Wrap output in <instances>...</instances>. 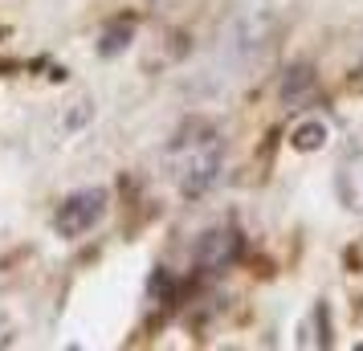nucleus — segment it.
<instances>
[{
    "label": "nucleus",
    "instance_id": "f03ea898",
    "mask_svg": "<svg viewBox=\"0 0 363 351\" xmlns=\"http://www.w3.org/2000/svg\"><path fill=\"white\" fill-rule=\"evenodd\" d=\"M216 176H220V147H216V139H213V143L192 147L188 164L180 167V192L184 196H204L216 184Z\"/></svg>",
    "mask_w": 363,
    "mask_h": 351
},
{
    "label": "nucleus",
    "instance_id": "20e7f679",
    "mask_svg": "<svg viewBox=\"0 0 363 351\" xmlns=\"http://www.w3.org/2000/svg\"><path fill=\"white\" fill-rule=\"evenodd\" d=\"M314 86H318V74H314V66H311V62H298V66H290L286 74H281L278 99L286 102V106H294V102H302L306 94H311Z\"/></svg>",
    "mask_w": 363,
    "mask_h": 351
},
{
    "label": "nucleus",
    "instance_id": "6e6552de",
    "mask_svg": "<svg viewBox=\"0 0 363 351\" xmlns=\"http://www.w3.org/2000/svg\"><path fill=\"white\" fill-rule=\"evenodd\" d=\"M86 118H90V102H78V111L66 118V127H82Z\"/></svg>",
    "mask_w": 363,
    "mask_h": 351
},
{
    "label": "nucleus",
    "instance_id": "423d86ee",
    "mask_svg": "<svg viewBox=\"0 0 363 351\" xmlns=\"http://www.w3.org/2000/svg\"><path fill=\"white\" fill-rule=\"evenodd\" d=\"M131 37H135V25H131V21H115V25L102 33L99 53H102V57H118V53L131 45Z\"/></svg>",
    "mask_w": 363,
    "mask_h": 351
},
{
    "label": "nucleus",
    "instance_id": "7ed1b4c3",
    "mask_svg": "<svg viewBox=\"0 0 363 351\" xmlns=\"http://www.w3.org/2000/svg\"><path fill=\"white\" fill-rule=\"evenodd\" d=\"M241 257V237L237 229H208V233L196 241V262L204 269H229L233 262Z\"/></svg>",
    "mask_w": 363,
    "mask_h": 351
},
{
    "label": "nucleus",
    "instance_id": "0eeeda50",
    "mask_svg": "<svg viewBox=\"0 0 363 351\" xmlns=\"http://www.w3.org/2000/svg\"><path fill=\"white\" fill-rule=\"evenodd\" d=\"M151 294H172V278H167L164 269H160V274L151 278Z\"/></svg>",
    "mask_w": 363,
    "mask_h": 351
},
{
    "label": "nucleus",
    "instance_id": "f257e3e1",
    "mask_svg": "<svg viewBox=\"0 0 363 351\" xmlns=\"http://www.w3.org/2000/svg\"><path fill=\"white\" fill-rule=\"evenodd\" d=\"M106 188H82V192H74L62 201L57 208V233L62 237H82L90 233L102 217H106Z\"/></svg>",
    "mask_w": 363,
    "mask_h": 351
},
{
    "label": "nucleus",
    "instance_id": "39448f33",
    "mask_svg": "<svg viewBox=\"0 0 363 351\" xmlns=\"http://www.w3.org/2000/svg\"><path fill=\"white\" fill-rule=\"evenodd\" d=\"M327 143V123L323 118H306V123H298L294 135H290V147L294 151H318Z\"/></svg>",
    "mask_w": 363,
    "mask_h": 351
}]
</instances>
